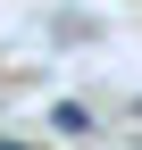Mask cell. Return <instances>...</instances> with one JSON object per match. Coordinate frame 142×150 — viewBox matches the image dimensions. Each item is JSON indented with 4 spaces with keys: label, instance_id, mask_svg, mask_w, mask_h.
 I'll return each instance as SVG.
<instances>
[{
    "label": "cell",
    "instance_id": "1",
    "mask_svg": "<svg viewBox=\"0 0 142 150\" xmlns=\"http://www.w3.org/2000/svg\"><path fill=\"white\" fill-rule=\"evenodd\" d=\"M50 125H59V134H92V108H84V100H59Z\"/></svg>",
    "mask_w": 142,
    "mask_h": 150
},
{
    "label": "cell",
    "instance_id": "2",
    "mask_svg": "<svg viewBox=\"0 0 142 150\" xmlns=\"http://www.w3.org/2000/svg\"><path fill=\"white\" fill-rule=\"evenodd\" d=\"M0 150H25V142H0Z\"/></svg>",
    "mask_w": 142,
    "mask_h": 150
}]
</instances>
